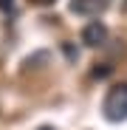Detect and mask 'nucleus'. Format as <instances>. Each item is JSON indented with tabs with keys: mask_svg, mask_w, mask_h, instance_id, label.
<instances>
[{
	"mask_svg": "<svg viewBox=\"0 0 127 130\" xmlns=\"http://www.w3.org/2000/svg\"><path fill=\"white\" fill-rule=\"evenodd\" d=\"M102 110H104L107 122H124L127 119V82L113 85L107 91V96L102 102Z\"/></svg>",
	"mask_w": 127,
	"mask_h": 130,
	"instance_id": "f257e3e1",
	"label": "nucleus"
},
{
	"mask_svg": "<svg viewBox=\"0 0 127 130\" xmlns=\"http://www.w3.org/2000/svg\"><path fill=\"white\" fill-rule=\"evenodd\" d=\"M104 40H107V26H104L102 20H93V23H88L82 28V42L85 45L96 48V45H102Z\"/></svg>",
	"mask_w": 127,
	"mask_h": 130,
	"instance_id": "f03ea898",
	"label": "nucleus"
},
{
	"mask_svg": "<svg viewBox=\"0 0 127 130\" xmlns=\"http://www.w3.org/2000/svg\"><path fill=\"white\" fill-rule=\"evenodd\" d=\"M104 6H107V0H71V11L82 17H96L104 11Z\"/></svg>",
	"mask_w": 127,
	"mask_h": 130,
	"instance_id": "7ed1b4c3",
	"label": "nucleus"
},
{
	"mask_svg": "<svg viewBox=\"0 0 127 130\" xmlns=\"http://www.w3.org/2000/svg\"><path fill=\"white\" fill-rule=\"evenodd\" d=\"M0 11H14V0H0Z\"/></svg>",
	"mask_w": 127,
	"mask_h": 130,
	"instance_id": "20e7f679",
	"label": "nucleus"
},
{
	"mask_svg": "<svg viewBox=\"0 0 127 130\" xmlns=\"http://www.w3.org/2000/svg\"><path fill=\"white\" fill-rule=\"evenodd\" d=\"M65 54H68V59H76L79 57V51H74V45H68V42H65Z\"/></svg>",
	"mask_w": 127,
	"mask_h": 130,
	"instance_id": "39448f33",
	"label": "nucleus"
},
{
	"mask_svg": "<svg viewBox=\"0 0 127 130\" xmlns=\"http://www.w3.org/2000/svg\"><path fill=\"white\" fill-rule=\"evenodd\" d=\"M110 68H93V76H107Z\"/></svg>",
	"mask_w": 127,
	"mask_h": 130,
	"instance_id": "423d86ee",
	"label": "nucleus"
},
{
	"mask_svg": "<svg viewBox=\"0 0 127 130\" xmlns=\"http://www.w3.org/2000/svg\"><path fill=\"white\" fill-rule=\"evenodd\" d=\"M28 3H34V6H51V3H57V0H28Z\"/></svg>",
	"mask_w": 127,
	"mask_h": 130,
	"instance_id": "0eeeda50",
	"label": "nucleus"
},
{
	"mask_svg": "<svg viewBox=\"0 0 127 130\" xmlns=\"http://www.w3.org/2000/svg\"><path fill=\"white\" fill-rule=\"evenodd\" d=\"M40 130H54V127H40Z\"/></svg>",
	"mask_w": 127,
	"mask_h": 130,
	"instance_id": "6e6552de",
	"label": "nucleus"
},
{
	"mask_svg": "<svg viewBox=\"0 0 127 130\" xmlns=\"http://www.w3.org/2000/svg\"><path fill=\"white\" fill-rule=\"evenodd\" d=\"M124 11H127V0H124Z\"/></svg>",
	"mask_w": 127,
	"mask_h": 130,
	"instance_id": "1a4fd4ad",
	"label": "nucleus"
}]
</instances>
